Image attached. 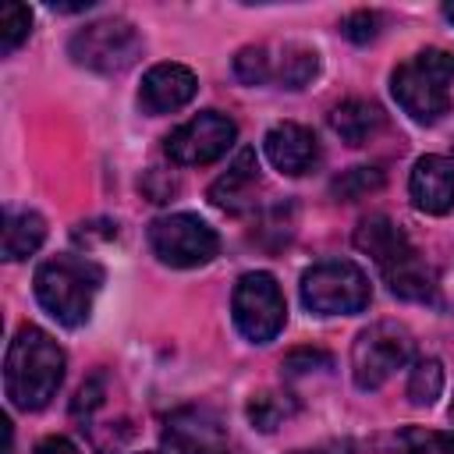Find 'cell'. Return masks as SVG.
I'll return each mask as SVG.
<instances>
[{
	"instance_id": "obj_27",
	"label": "cell",
	"mask_w": 454,
	"mask_h": 454,
	"mask_svg": "<svg viewBox=\"0 0 454 454\" xmlns=\"http://www.w3.org/2000/svg\"><path fill=\"white\" fill-rule=\"evenodd\" d=\"M99 404H103V380L96 376V380L82 383V390H78V397H74L71 411H74V415H89V411H92V408H99Z\"/></svg>"
},
{
	"instance_id": "obj_32",
	"label": "cell",
	"mask_w": 454,
	"mask_h": 454,
	"mask_svg": "<svg viewBox=\"0 0 454 454\" xmlns=\"http://www.w3.org/2000/svg\"><path fill=\"white\" fill-rule=\"evenodd\" d=\"M149 454H153V450H149Z\"/></svg>"
},
{
	"instance_id": "obj_4",
	"label": "cell",
	"mask_w": 454,
	"mask_h": 454,
	"mask_svg": "<svg viewBox=\"0 0 454 454\" xmlns=\"http://www.w3.org/2000/svg\"><path fill=\"white\" fill-rule=\"evenodd\" d=\"M450 85H454V53L440 46L419 50L390 74V92L415 124H436L450 110Z\"/></svg>"
},
{
	"instance_id": "obj_2",
	"label": "cell",
	"mask_w": 454,
	"mask_h": 454,
	"mask_svg": "<svg viewBox=\"0 0 454 454\" xmlns=\"http://www.w3.org/2000/svg\"><path fill=\"white\" fill-rule=\"evenodd\" d=\"M355 248L365 252L387 287L404 298V301H436V273L426 266V259L415 252V245L408 241V234L383 213H372L365 216L358 227H355Z\"/></svg>"
},
{
	"instance_id": "obj_9",
	"label": "cell",
	"mask_w": 454,
	"mask_h": 454,
	"mask_svg": "<svg viewBox=\"0 0 454 454\" xmlns=\"http://www.w3.org/2000/svg\"><path fill=\"white\" fill-rule=\"evenodd\" d=\"M149 245L160 262L177 266V270H195L206 266L220 252L216 231L199 220L195 213H170L149 223Z\"/></svg>"
},
{
	"instance_id": "obj_19",
	"label": "cell",
	"mask_w": 454,
	"mask_h": 454,
	"mask_svg": "<svg viewBox=\"0 0 454 454\" xmlns=\"http://www.w3.org/2000/svg\"><path fill=\"white\" fill-rule=\"evenodd\" d=\"M294 397L291 394H280V390H262L248 401V422L262 433H273L277 426H284V419L294 415Z\"/></svg>"
},
{
	"instance_id": "obj_31",
	"label": "cell",
	"mask_w": 454,
	"mask_h": 454,
	"mask_svg": "<svg viewBox=\"0 0 454 454\" xmlns=\"http://www.w3.org/2000/svg\"><path fill=\"white\" fill-rule=\"evenodd\" d=\"M450 415H454V404H450Z\"/></svg>"
},
{
	"instance_id": "obj_20",
	"label": "cell",
	"mask_w": 454,
	"mask_h": 454,
	"mask_svg": "<svg viewBox=\"0 0 454 454\" xmlns=\"http://www.w3.org/2000/svg\"><path fill=\"white\" fill-rule=\"evenodd\" d=\"M394 454H454V433L436 429H401L394 436Z\"/></svg>"
},
{
	"instance_id": "obj_30",
	"label": "cell",
	"mask_w": 454,
	"mask_h": 454,
	"mask_svg": "<svg viewBox=\"0 0 454 454\" xmlns=\"http://www.w3.org/2000/svg\"><path fill=\"white\" fill-rule=\"evenodd\" d=\"M443 18L454 25V4H443Z\"/></svg>"
},
{
	"instance_id": "obj_15",
	"label": "cell",
	"mask_w": 454,
	"mask_h": 454,
	"mask_svg": "<svg viewBox=\"0 0 454 454\" xmlns=\"http://www.w3.org/2000/svg\"><path fill=\"white\" fill-rule=\"evenodd\" d=\"M259 188V160L255 149H241L234 156V163L227 167V174H220L209 184V202L227 209V213H241L252 206V192Z\"/></svg>"
},
{
	"instance_id": "obj_25",
	"label": "cell",
	"mask_w": 454,
	"mask_h": 454,
	"mask_svg": "<svg viewBox=\"0 0 454 454\" xmlns=\"http://www.w3.org/2000/svg\"><path fill=\"white\" fill-rule=\"evenodd\" d=\"M344 35H348L351 43H358V46L372 43V39L380 35V14H376V11H355V14L344 21Z\"/></svg>"
},
{
	"instance_id": "obj_7",
	"label": "cell",
	"mask_w": 454,
	"mask_h": 454,
	"mask_svg": "<svg viewBox=\"0 0 454 454\" xmlns=\"http://www.w3.org/2000/svg\"><path fill=\"white\" fill-rule=\"evenodd\" d=\"M415 340L408 333V326L394 323V319H380L372 326H365L355 344H351V376L358 390H380L397 369H404L411 362Z\"/></svg>"
},
{
	"instance_id": "obj_3",
	"label": "cell",
	"mask_w": 454,
	"mask_h": 454,
	"mask_svg": "<svg viewBox=\"0 0 454 454\" xmlns=\"http://www.w3.org/2000/svg\"><path fill=\"white\" fill-rule=\"evenodd\" d=\"M35 298L60 326H82L103 287V266L85 255H53L35 270Z\"/></svg>"
},
{
	"instance_id": "obj_29",
	"label": "cell",
	"mask_w": 454,
	"mask_h": 454,
	"mask_svg": "<svg viewBox=\"0 0 454 454\" xmlns=\"http://www.w3.org/2000/svg\"><path fill=\"white\" fill-rule=\"evenodd\" d=\"M294 454H344V447H309V450H294Z\"/></svg>"
},
{
	"instance_id": "obj_23",
	"label": "cell",
	"mask_w": 454,
	"mask_h": 454,
	"mask_svg": "<svg viewBox=\"0 0 454 454\" xmlns=\"http://www.w3.org/2000/svg\"><path fill=\"white\" fill-rule=\"evenodd\" d=\"M32 32V11L25 4H4L0 11V53H14Z\"/></svg>"
},
{
	"instance_id": "obj_18",
	"label": "cell",
	"mask_w": 454,
	"mask_h": 454,
	"mask_svg": "<svg viewBox=\"0 0 454 454\" xmlns=\"http://www.w3.org/2000/svg\"><path fill=\"white\" fill-rule=\"evenodd\" d=\"M46 241V220L32 209H7L4 213V259L18 262L28 259Z\"/></svg>"
},
{
	"instance_id": "obj_28",
	"label": "cell",
	"mask_w": 454,
	"mask_h": 454,
	"mask_svg": "<svg viewBox=\"0 0 454 454\" xmlns=\"http://www.w3.org/2000/svg\"><path fill=\"white\" fill-rule=\"evenodd\" d=\"M35 454H78V447L67 436H43L35 443Z\"/></svg>"
},
{
	"instance_id": "obj_13",
	"label": "cell",
	"mask_w": 454,
	"mask_h": 454,
	"mask_svg": "<svg viewBox=\"0 0 454 454\" xmlns=\"http://www.w3.org/2000/svg\"><path fill=\"white\" fill-rule=\"evenodd\" d=\"M262 153L287 177H301V174H309L319 163V142H316V135L309 128L294 124V121L273 124L266 131V138H262Z\"/></svg>"
},
{
	"instance_id": "obj_17",
	"label": "cell",
	"mask_w": 454,
	"mask_h": 454,
	"mask_svg": "<svg viewBox=\"0 0 454 454\" xmlns=\"http://www.w3.org/2000/svg\"><path fill=\"white\" fill-rule=\"evenodd\" d=\"M383 110L372 99H344L340 106L330 110V128L340 135L348 145H365L380 128H383Z\"/></svg>"
},
{
	"instance_id": "obj_26",
	"label": "cell",
	"mask_w": 454,
	"mask_h": 454,
	"mask_svg": "<svg viewBox=\"0 0 454 454\" xmlns=\"http://www.w3.org/2000/svg\"><path fill=\"white\" fill-rule=\"evenodd\" d=\"M312 369H330V355L319 351V348H298L284 358L287 376H301V372H312Z\"/></svg>"
},
{
	"instance_id": "obj_10",
	"label": "cell",
	"mask_w": 454,
	"mask_h": 454,
	"mask_svg": "<svg viewBox=\"0 0 454 454\" xmlns=\"http://www.w3.org/2000/svg\"><path fill=\"white\" fill-rule=\"evenodd\" d=\"M238 138V124L220 110H202L181 128L167 135V156L177 167H206L216 163Z\"/></svg>"
},
{
	"instance_id": "obj_22",
	"label": "cell",
	"mask_w": 454,
	"mask_h": 454,
	"mask_svg": "<svg viewBox=\"0 0 454 454\" xmlns=\"http://www.w3.org/2000/svg\"><path fill=\"white\" fill-rule=\"evenodd\" d=\"M440 390H443V365H440L436 358L415 362V369H411V376H408V397H411V404L429 408V404L440 397Z\"/></svg>"
},
{
	"instance_id": "obj_5",
	"label": "cell",
	"mask_w": 454,
	"mask_h": 454,
	"mask_svg": "<svg viewBox=\"0 0 454 454\" xmlns=\"http://www.w3.org/2000/svg\"><path fill=\"white\" fill-rule=\"evenodd\" d=\"M369 298V277L351 259H323L301 273V305L316 316H355Z\"/></svg>"
},
{
	"instance_id": "obj_11",
	"label": "cell",
	"mask_w": 454,
	"mask_h": 454,
	"mask_svg": "<svg viewBox=\"0 0 454 454\" xmlns=\"http://www.w3.org/2000/svg\"><path fill=\"white\" fill-rule=\"evenodd\" d=\"M163 443L174 454H227V426L223 419L206 404H184L167 415L163 422Z\"/></svg>"
},
{
	"instance_id": "obj_1",
	"label": "cell",
	"mask_w": 454,
	"mask_h": 454,
	"mask_svg": "<svg viewBox=\"0 0 454 454\" xmlns=\"http://www.w3.org/2000/svg\"><path fill=\"white\" fill-rule=\"evenodd\" d=\"M60 380H64V351H60V344L46 330H39L32 323L18 326L11 344H7V358H4L7 401L18 411H39L60 390Z\"/></svg>"
},
{
	"instance_id": "obj_21",
	"label": "cell",
	"mask_w": 454,
	"mask_h": 454,
	"mask_svg": "<svg viewBox=\"0 0 454 454\" xmlns=\"http://www.w3.org/2000/svg\"><path fill=\"white\" fill-rule=\"evenodd\" d=\"M380 188H383V170L380 167H351L340 177H333V184H330L333 199H340V202L365 199V195H372Z\"/></svg>"
},
{
	"instance_id": "obj_24",
	"label": "cell",
	"mask_w": 454,
	"mask_h": 454,
	"mask_svg": "<svg viewBox=\"0 0 454 454\" xmlns=\"http://www.w3.org/2000/svg\"><path fill=\"white\" fill-rule=\"evenodd\" d=\"M234 74H238L245 85H270V46L259 43V46L238 50V57H234Z\"/></svg>"
},
{
	"instance_id": "obj_12",
	"label": "cell",
	"mask_w": 454,
	"mask_h": 454,
	"mask_svg": "<svg viewBox=\"0 0 454 454\" xmlns=\"http://www.w3.org/2000/svg\"><path fill=\"white\" fill-rule=\"evenodd\" d=\"M199 92V78L184 64H153L138 89V106L153 117L188 106Z\"/></svg>"
},
{
	"instance_id": "obj_8",
	"label": "cell",
	"mask_w": 454,
	"mask_h": 454,
	"mask_svg": "<svg viewBox=\"0 0 454 454\" xmlns=\"http://www.w3.org/2000/svg\"><path fill=\"white\" fill-rule=\"evenodd\" d=\"M231 312H234V326L241 330V337H248L252 344H270L284 330V319H287V305H284L277 277L266 270L245 273L234 284Z\"/></svg>"
},
{
	"instance_id": "obj_6",
	"label": "cell",
	"mask_w": 454,
	"mask_h": 454,
	"mask_svg": "<svg viewBox=\"0 0 454 454\" xmlns=\"http://www.w3.org/2000/svg\"><path fill=\"white\" fill-rule=\"evenodd\" d=\"M67 53L78 67L96 74H121L142 57V35L124 18H99L78 28L67 43Z\"/></svg>"
},
{
	"instance_id": "obj_14",
	"label": "cell",
	"mask_w": 454,
	"mask_h": 454,
	"mask_svg": "<svg viewBox=\"0 0 454 454\" xmlns=\"http://www.w3.org/2000/svg\"><path fill=\"white\" fill-rule=\"evenodd\" d=\"M408 195L415 209L429 216H443L454 209V160L447 156H422L411 167Z\"/></svg>"
},
{
	"instance_id": "obj_16",
	"label": "cell",
	"mask_w": 454,
	"mask_h": 454,
	"mask_svg": "<svg viewBox=\"0 0 454 454\" xmlns=\"http://www.w3.org/2000/svg\"><path fill=\"white\" fill-rule=\"evenodd\" d=\"M319 71V53L298 43L270 46V82L280 89H305Z\"/></svg>"
}]
</instances>
